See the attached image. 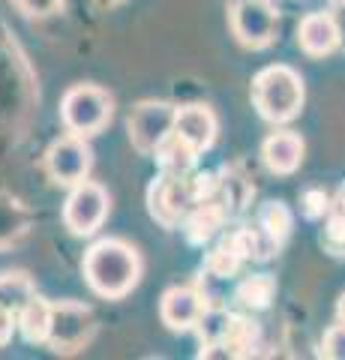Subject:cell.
<instances>
[{
    "mask_svg": "<svg viewBox=\"0 0 345 360\" xmlns=\"http://www.w3.org/2000/svg\"><path fill=\"white\" fill-rule=\"evenodd\" d=\"M96 333V319L93 309L79 300H60L54 303L51 315V333L48 345L54 354H75L93 340Z\"/></svg>",
    "mask_w": 345,
    "mask_h": 360,
    "instance_id": "cell-4",
    "label": "cell"
},
{
    "mask_svg": "<svg viewBox=\"0 0 345 360\" xmlns=\"http://www.w3.org/2000/svg\"><path fill=\"white\" fill-rule=\"evenodd\" d=\"M30 229V213L18 198L0 193V250L18 243Z\"/></svg>",
    "mask_w": 345,
    "mask_h": 360,
    "instance_id": "cell-16",
    "label": "cell"
},
{
    "mask_svg": "<svg viewBox=\"0 0 345 360\" xmlns=\"http://www.w3.org/2000/svg\"><path fill=\"white\" fill-rule=\"evenodd\" d=\"M15 312L13 309H6V307H0V348H4L9 340H13V330H15Z\"/></svg>",
    "mask_w": 345,
    "mask_h": 360,
    "instance_id": "cell-26",
    "label": "cell"
},
{
    "mask_svg": "<svg viewBox=\"0 0 345 360\" xmlns=\"http://www.w3.org/2000/svg\"><path fill=\"white\" fill-rule=\"evenodd\" d=\"M13 4L18 6V13H25L30 18H46L58 13L63 6V0H13Z\"/></svg>",
    "mask_w": 345,
    "mask_h": 360,
    "instance_id": "cell-25",
    "label": "cell"
},
{
    "mask_svg": "<svg viewBox=\"0 0 345 360\" xmlns=\"http://www.w3.org/2000/svg\"><path fill=\"white\" fill-rule=\"evenodd\" d=\"M99 4H103V6H111V4H117V0H99Z\"/></svg>",
    "mask_w": 345,
    "mask_h": 360,
    "instance_id": "cell-28",
    "label": "cell"
},
{
    "mask_svg": "<svg viewBox=\"0 0 345 360\" xmlns=\"http://www.w3.org/2000/svg\"><path fill=\"white\" fill-rule=\"evenodd\" d=\"M33 295V283L25 274H4L0 276V307L18 312L21 303Z\"/></svg>",
    "mask_w": 345,
    "mask_h": 360,
    "instance_id": "cell-22",
    "label": "cell"
},
{
    "mask_svg": "<svg viewBox=\"0 0 345 360\" xmlns=\"http://www.w3.org/2000/svg\"><path fill=\"white\" fill-rule=\"evenodd\" d=\"M91 165H93V150L82 135H63L48 148L46 153V168L51 180H58L60 186H75L87 180L91 174Z\"/></svg>",
    "mask_w": 345,
    "mask_h": 360,
    "instance_id": "cell-9",
    "label": "cell"
},
{
    "mask_svg": "<svg viewBox=\"0 0 345 360\" xmlns=\"http://www.w3.org/2000/svg\"><path fill=\"white\" fill-rule=\"evenodd\" d=\"M276 295V279L271 274H252L247 279H240V285L235 291L237 303H243L247 309H267Z\"/></svg>",
    "mask_w": 345,
    "mask_h": 360,
    "instance_id": "cell-18",
    "label": "cell"
},
{
    "mask_svg": "<svg viewBox=\"0 0 345 360\" xmlns=\"http://www.w3.org/2000/svg\"><path fill=\"white\" fill-rule=\"evenodd\" d=\"M108 217V193L93 180H82V184L72 186L70 198L63 205V222L66 229L79 238L93 234L99 225Z\"/></svg>",
    "mask_w": 345,
    "mask_h": 360,
    "instance_id": "cell-8",
    "label": "cell"
},
{
    "mask_svg": "<svg viewBox=\"0 0 345 360\" xmlns=\"http://www.w3.org/2000/svg\"><path fill=\"white\" fill-rule=\"evenodd\" d=\"M337 321L339 324H345V295L339 297V303H337Z\"/></svg>",
    "mask_w": 345,
    "mask_h": 360,
    "instance_id": "cell-27",
    "label": "cell"
},
{
    "mask_svg": "<svg viewBox=\"0 0 345 360\" xmlns=\"http://www.w3.org/2000/svg\"><path fill=\"white\" fill-rule=\"evenodd\" d=\"M327 207H330V195L325 189H306V193L300 195V210H304L306 219L327 217Z\"/></svg>",
    "mask_w": 345,
    "mask_h": 360,
    "instance_id": "cell-23",
    "label": "cell"
},
{
    "mask_svg": "<svg viewBox=\"0 0 345 360\" xmlns=\"http://www.w3.org/2000/svg\"><path fill=\"white\" fill-rule=\"evenodd\" d=\"M195 201L198 198L193 193V180H189V174L162 172L148 189L150 217L157 219L160 225H165V229H177V225H183L186 213L193 210Z\"/></svg>",
    "mask_w": 345,
    "mask_h": 360,
    "instance_id": "cell-5",
    "label": "cell"
},
{
    "mask_svg": "<svg viewBox=\"0 0 345 360\" xmlns=\"http://www.w3.org/2000/svg\"><path fill=\"white\" fill-rule=\"evenodd\" d=\"M321 357L345 360V324H333L321 340Z\"/></svg>",
    "mask_w": 345,
    "mask_h": 360,
    "instance_id": "cell-24",
    "label": "cell"
},
{
    "mask_svg": "<svg viewBox=\"0 0 345 360\" xmlns=\"http://www.w3.org/2000/svg\"><path fill=\"white\" fill-rule=\"evenodd\" d=\"M306 99L304 78L292 66H264L252 78V103L267 123H288L300 115Z\"/></svg>",
    "mask_w": 345,
    "mask_h": 360,
    "instance_id": "cell-2",
    "label": "cell"
},
{
    "mask_svg": "<svg viewBox=\"0 0 345 360\" xmlns=\"http://www.w3.org/2000/svg\"><path fill=\"white\" fill-rule=\"evenodd\" d=\"M292 222H294L292 210H288L282 201H267V205H261V210H259V225L280 246L288 240V234H292Z\"/></svg>",
    "mask_w": 345,
    "mask_h": 360,
    "instance_id": "cell-19",
    "label": "cell"
},
{
    "mask_svg": "<svg viewBox=\"0 0 345 360\" xmlns=\"http://www.w3.org/2000/svg\"><path fill=\"white\" fill-rule=\"evenodd\" d=\"M153 156L160 160V165H162V172H171V174H193V165H195V150L189 148V144L181 139V135H174V129H171V135L165 139L157 150H153Z\"/></svg>",
    "mask_w": 345,
    "mask_h": 360,
    "instance_id": "cell-17",
    "label": "cell"
},
{
    "mask_svg": "<svg viewBox=\"0 0 345 360\" xmlns=\"http://www.w3.org/2000/svg\"><path fill=\"white\" fill-rule=\"evenodd\" d=\"M228 21H231V33L237 37V42L259 51L276 39L280 13H276V6L271 0H235Z\"/></svg>",
    "mask_w": 345,
    "mask_h": 360,
    "instance_id": "cell-6",
    "label": "cell"
},
{
    "mask_svg": "<svg viewBox=\"0 0 345 360\" xmlns=\"http://www.w3.org/2000/svg\"><path fill=\"white\" fill-rule=\"evenodd\" d=\"M304 150H306V144L297 132L280 129V132H273L264 139L261 160L273 174H294L300 168V162H304Z\"/></svg>",
    "mask_w": 345,
    "mask_h": 360,
    "instance_id": "cell-13",
    "label": "cell"
},
{
    "mask_svg": "<svg viewBox=\"0 0 345 360\" xmlns=\"http://www.w3.org/2000/svg\"><path fill=\"white\" fill-rule=\"evenodd\" d=\"M240 264H243L240 252H237L235 246H231L226 238H222L216 250L207 255L204 270H207L210 276H216V279H228V276H235V274H237V270H240Z\"/></svg>",
    "mask_w": 345,
    "mask_h": 360,
    "instance_id": "cell-21",
    "label": "cell"
},
{
    "mask_svg": "<svg viewBox=\"0 0 345 360\" xmlns=\"http://www.w3.org/2000/svg\"><path fill=\"white\" fill-rule=\"evenodd\" d=\"M216 129V115L207 105H183L174 115V135H181L195 153L214 148Z\"/></svg>",
    "mask_w": 345,
    "mask_h": 360,
    "instance_id": "cell-12",
    "label": "cell"
},
{
    "mask_svg": "<svg viewBox=\"0 0 345 360\" xmlns=\"http://www.w3.org/2000/svg\"><path fill=\"white\" fill-rule=\"evenodd\" d=\"M325 243L330 246V250L345 252V184L337 189V195H330Z\"/></svg>",
    "mask_w": 345,
    "mask_h": 360,
    "instance_id": "cell-20",
    "label": "cell"
},
{
    "mask_svg": "<svg viewBox=\"0 0 345 360\" xmlns=\"http://www.w3.org/2000/svg\"><path fill=\"white\" fill-rule=\"evenodd\" d=\"M330 4H333V6H345V0H330Z\"/></svg>",
    "mask_w": 345,
    "mask_h": 360,
    "instance_id": "cell-29",
    "label": "cell"
},
{
    "mask_svg": "<svg viewBox=\"0 0 345 360\" xmlns=\"http://www.w3.org/2000/svg\"><path fill=\"white\" fill-rule=\"evenodd\" d=\"M342 30L330 13H309L297 25V45L309 58H327L339 49Z\"/></svg>",
    "mask_w": 345,
    "mask_h": 360,
    "instance_id": "cell-11",
    "label": "cell"
},
{
    "mask_svg": "<svg viewBox=\"0 0 345 360\" xmlns=\"http://www.w3.org/2000/svg\"><path fill=\"white\" fill-rule=\"evenodd\" d=\"M174 115H177V108L171 103H157V99L138 103L136 108H132L129 120H126L132 148H136L138 153H144V156H150L171 135Z\"/></svg>",
    "mask_w": 345,
    "mask_h": 360,
    "instance_id": "cell-7",
    "label": "cell"
},
{
    "mask_svg": "<svg viewBox=\"0 0 345 360\" xmlns=\"http://www.w3.org/2000/svg\"><path fill=\"white\" fill-rule=\"evenodd\" d=\"M51 315H54V303H48L46 297H39L37 291L21 303L18 309V330L30 345L48 342L51 333Z\"/></svg>",
    "mask_w": 345,
    "mask_h": 360,
    "instance_id": "cell-15",
    "label": "cell"
},
{
    "mask_svg": "<svg viewBox=\"0 0 345 360\" xmlns=\"http://www.w3.org/2000/svg\"><path fill=\"white\" fill-rule=\"evenodd\" d=\"M207 312V297L193 285H174L160 300V319L169 330H195Z\"/></svg>",
    "mask_w": 345,
    "mask_h": 360,
    "instance_id": "cell-10",
    "label": "cell"
},
{
    "mask_svg": "<svg viewBox=\"0 0 345 360\" xmlns=\"http://www.w3.org/2000/svg\"><path fill=\"white\" fill-rule=\"evenodd\" d=\"M226 219H228V210L214 195V198L195 201L193 210H189L186 219H183V231H186L189 243H207L222 225H226Z\"/></svg>",
    "mask_w": 345,
    "mask_h": 360,
    "instance_id": "cell-14",
    "label": "cell"
},
{
    "mask_svg": "<svg viewBox=\"0 0 345 360\" xmlns=\"http://www.w3.org/2000/svg\"><path fill=\"white\" fill-rule=\"evenodd\" d=\"M111 108H115V103H111L108 90L96 84H75L60 99V120L72 135L87 139L111 120Z\"/></svg>",
    "mask_w": 345,
    "mask_h": 360,
    "instance_id": "cell-3",
    "label": "cell"
},
{
    "mask_svg": "<svg viewBox=\"0 0 345 360\" xmlns=\"http://www.w3.org/2000/svg\"><path fill=\"white\" fill-rule=\"evenodd\" d=\"M84 279L99 297L120 300L126 297L141 279V258L136 252V246H129L117 238H105L93 243L84 252Z\"/></svg>",
    "mask_w": 345,
    "mask_h": 360,
    "instance_id": "cell-1",
    "label": "cell"
}]
</instances>
